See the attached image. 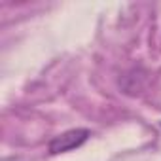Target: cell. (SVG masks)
Instances as JSON below:
<instances>
[{"label":"cell","mask_w":161,"mask_h":161,"mask_svg":"<svg viewBox=\"0 0 161 161\" xmlns=\"http://www.w3.org/2000/svg\"><path fill=\"white\" fill-rule=\"evenodd\" d=\"M89 131L87 129H70L63 135H57L49 140L47 144V150L49 153H64V152H70V150H76L80 148L87 138H89Z\"/></svg>","instance_id":"obj_1"}]
</instances>
